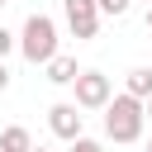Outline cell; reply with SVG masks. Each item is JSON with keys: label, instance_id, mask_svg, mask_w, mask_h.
Masks as SVG:
<instances>
[{"label": "cell", "instance_id": "6da1fadb", "mask_svg": "<svg viewBox=\"0 0 152 152\" xmlns=\"http://www.w3.org/2000/svg\"><path fill=\"white\" fill-rule=\"evenodd\" d=\"M14 43H19L24 62H33V66H48V62L57 57V24H52L48 14H28Z\"/></svg>", "mask_w": 152, "mask_h": 152}, {"label": "cell", "instance_id": "7a4b0ae2", "mask_svg": "<svg viewBox=\"0 0 152 152\" xmlns=\"http://www.w3.org/2000/svg\"><path fill=\"white\" fill-rule=\"evenodd\" d=\"M142 100H133V95H114L109 104H104V138L109 142H138L142 138Z\"/></svg>", "mask_w": 152, "mask_h": 152}, {"label": "cell", "instance_id": "3957f363", "mask_svg": "<svg viewBox=\"0 0 152 152\" xmlns=\"http://www.w3.org/2000/svg\"><path fill=\"white\" fill-rule=\"evenodd\" d=\"M71 86H76V100H71L76 109H104V104L114 100V90H109V76H104V71H81Z\"/></svg>", "mask_w": 152, "mask_h": 152}, {"label": "cell", "instance_id": "277c9868", "mask_svg": "<svg viewBox=\"0 0 152 152\" xmlns=\"http://www.w3.org/2000/svg\"><path fill=\"white\" fill-rule=\"evenodd\" d=\"M62 14H66V28H71L76 43H90V38L100 33V10H95V0H62Z\"/></svg>", "mask_w": 152, "mask_h": 152}, {"label": "cell", "instance_id": "5b68a950", "mask_svg": "<svg viewBox=\"0 0 152 152\" xmlns=\"http://www.w3.org/2000/svg\"><path fill=\"white\" fill-rule=\"evenodd\" d=\"M48 128H52L62 142H76V138H81V128H86V114H81L71 100H57V104L48 109Z\"/></svg>", "mask_w": 152, "mask_h": 152}, {"label": "cell", "instance_id": "8992f818", "mask_svg": "<svg viewBox=\"0 0 152 152\" xmlns=\"http://www.w3.org/2000/svg\"><path fill=\"white\" fill-rule=\"evenodd\" d=\"M76 76H81V66H76V57H66V52H57V57L48 62V81H52V86H71Z\"/></svg>", "mask_w": 152, "mask_h": 152}, {"label": "cell", "instance_id": "52a82bcc", "mask_svg": "<svg viewBox=\"0 0 152 152\" xmlns=\"http://www.w3.org/2000/svg\"><path fill=\"white\" fill-rule=\"evenodd\" d=\"M124 95L147 100V95H152V66H133V71H128V90H124Z\"/></svg>", "mask_w": 152, "mask_h": 152}, {"label": "cell", "instance_id": "ba28073f", "mask_svg": "<svg viewBox=\"0 0 152 152\" xmlns=\"http://www.w3.org/2000/svg\"><path fill=\"white\" fill-rule=\"evenodd\" d=\"M33 147V138H28V128H19V124H10L5 133H0V152H28Z\"/></svg>", "mask_w": 152, "mask_h": 152}, {"label": "cell", "instance_id": "9c48e42d", "mask_svg": "<svg viewBox=\"0 0 152 152\" xmlns=\"http://www.w3.org/2000/svg\"><path fill=\"white\" fill-rule=\"evenodd\" d=\"M100 14H128V0H95Z\"/></svg>", "mask_w": 152, "mask_h": 152}, {"label": "cell", "instance_id": "30bf717a", "mask_svg": "<svg viewBox=\"0 0 152 152\" xmlns=\"http://www.w3.org/2000/svg\"><path fill=\"white\" fill-rule=\"evenodd\" d=\"M10 52H14V33H10V28H5V24H0V62H5V57H10Z\"/></svg>", "mask_w": 152, "mask_h": 152}, {"label": "cell", "instance_id": "8fae6325", "mask_svg": "<svg viewBox=\"0 0 152 152\" xmlns=\"http://www.w3.org/2000/svg\"><path fill=\"white\" fill-rule=\"evenodd\" d=\"M71 152H104V147H100V142H95V138H86V133H81V138H76V142H71Z\"/></svg>", "mask_w": 152, "mask_h": 152}, {"label": "cell", "instance_id": "7c38bea8", "mask_svg": "<svg viewBox=\"0 0 152 152\" xmlns=\"http://www.w3.org/2000/svg\"><path fill=\"white\" fill-rule=\"evenodd\" d=\"M5 86H10V66L0 62V90H5Z\"/></svg>", "mask_w": 152, "mask_h": 152}, {"label": "cell", "instance_id": "4fadbf2b", "mask_svg": "<svg viewBox=\"0 0 152 152\" xmlns=\"http://www.w3.org/2000/svg\"><path fill=\"white\" fill-rule=\"evenodd\" d=\"M142 119H152V95H147V100H142Z\"/></svg>", "mask_w": 152, "mask_h": 152}, {"label": "cell", "instance_id": "5bb4252c", "mask_svg": "<svg viewBox=\"0 0 152 152\" xmlns=\"http://www.w3.org/2000/svg\"><path fill=\"white\" fill-rule=\"evenodd\" d=\"M147 28H152V5H147Z\"/></svg>", "mask_w": 152, "mask_h": 152}, {"label": "cell", "instance_id": "9a60e30c", "mask_svg": "<svg viewBox=\"0 0 152 152\" xmlns=\"http://www.w3.org/2000/svg\"><path fill=\"white\" fill-rule=\"evenodd\" d=\"M28 152H48V147H28Z\"/></svg>", "mask_w": 152, "mask_h": 152}, {"label": "cell", "instance_id": "2e32d148", "mask_svg": "<svg viewBox=\"0 0 152 152\" xmlns=\"http://www.w3.org/2000/svg\"><path fill=\"white\" fill-rule=\"evenodd\" d=\"M5 5H10V0H0V10H5Z\"/></svg>", "mask_w": 152, "mask_h": 152}, {"label": "cell", "instance_id": "e0dca14e", "mask_svg": "<svg viewBox=\"0 0 152 152\" xmlns=\"http://www.w3.org/2000/svg\"><path fill=\"white\" fill-rule=\"evenodd\" d=\"M128 5H133V0H128ZM147 5H152V0H147Z\"/></svg>", "mask_w": 152, "mask_h": 152}, {"label": "cell", "instance_id": "ac0fdd59", "mask_svg": "<svg viewBox=\"0 0 152 152\" xmlns=\"http://www.w3.org/2000/svg\"><path fill=\"white\" fill-rule=\"evenodd\" d=\"M147 152H152V142H147Z\"/></svg>", "mask_w": 152, "mask_h": 152}]
</instances>
